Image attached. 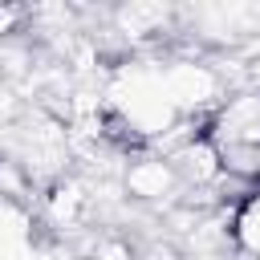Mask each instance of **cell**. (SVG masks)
<instances>
[{
	"label": "cell",
	"mask_w": 260,
	"mask_h": 260,
	"mask_svg": "<svg viewBox=\"0 0 260 260\" xmlns=\"http://www.w3.org/2000/svg\"><path fill=\"white\" fill-rule=\"evenodd\" d=\"M232 236H236V244H240L252 260H260V187H256L252 195H244V203L236 207Z\"/></svg>",
	"instance_id": "obj_1"
}]
</instances>
